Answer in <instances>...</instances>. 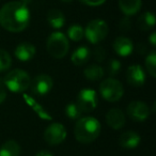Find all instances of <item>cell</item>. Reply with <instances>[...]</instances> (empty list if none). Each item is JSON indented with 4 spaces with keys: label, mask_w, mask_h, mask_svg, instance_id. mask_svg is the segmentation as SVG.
<instances>
[{
    "label": "cell",
    "mask_w": 156,
    "mask_h": 156,
    "mask_svg": "<svg viewBox=\"0 0 156 156\" xmlns=\"http://www.w3.org/2000/svg\"><path fill=\"white\" fill-rule=\"evenodd\" d=\"M127 115L133 121L143 122L149 118L150 108L144 102L134 101L127 106Z\"/></svg>",
    "instance_id": "10"
},
{
    "label": "cell",
    "mask_w": 156,
    "mask_h": 156,
    "mask_svg": "<svg viewBox=\"0 0 156 156\" xmlns=\"http://www.w3.org/2000/svg\"><path fill=\"white\" fill-rule=\"evenodd\" d=\"M120 69H121V62L119 60H117V59H110L106 63V72L111 77L119 74Z\"/></svg>",
    "instance_id": "26"
},
{
    "label": "cell",
    "mask_w": 156,
    "mask_h": 156,
    "mask_svg": "<svg viewBox=\"0 0 156 156\" xmlns=\"http://www.w3.org/2000/svg\"><path fill=\"white\" fill-rule=\"evenodd\" d=\"M149 42L152 46L156 45V32H152V34L149 37Z\"/></svg>",
    "instance_id": "31"
},
{
    "label": "cell",
    "mask_w": 156,
    "mask_h": 156,
    "mask_svg": "<svg viewBox=\"0 0 156 156\" xmlns=\"http://www.w3.org/2000/svg\"><path fill=\"white\" fill-rule=\"evenodd\" d=\"M47 22L49 26L54 29H60L64 26L65 17L64 14L58 9H51L47 13Z\"/></svg>",
    "instance_id": "17"
},
{
    "label": "cell",
    "mask_w": 156,
    "mask_h": 156,
    "mask_svg": "<svg viewBox=\"0 0 156 156\" xmlns=\"http://www.w3.org/2000/svg\"><path fill=\"white\" fill-rule=\"evenodd\" d=\"M2 81L8 90L14 93H20V92L26 91L30 87L31 78L27 72L16 69L9 72L2 78Z\"/></svg>",
    "instance_id": "3"
},
{
    "label": "cell",
    "mask_w": 156,
    "mask_h": 156,
    "mask_svg": "<svg viewBox=\"0 0 156 156\" xmlns=\"http://www.w3.org/2000/svg\"><path fill=\"white\" fill-rule=\"evenodd\" d=\"M102 126L98 119L93 117L79 118L74 128V135L77 141L81 143H90L98 138Z\"/></svg>",
    "instance_id": "2"
},
{
    "label": "cell",
    "mask_w": 156,
    "mask_h": 156,
    "mask_svg": "<svg viewBox=\"0 0 156 156\" xmlns=\"http://www.w3.org/2000/svg\"><path fill=\"white\" fill-rule=\"evenodd\" d=\"M109 27L103 20H93L88 23L85 29V37L91 44H98L108 35Z\"/></svg>",
    "instance_id": "6"
},
{
    "label": "cell",
    "mask_w": 156,
    "mask_h": 156,
    "mask_svg": "<svg viewBox=\"0 0 156 156\" xmlns=\"http://www.w3.org/2000/svg\"><path fill=\"white\" fill-rule=\"evenodd\" d=\"M48 54L56 59H61L66 56L69 49V39L62 32H54L48 37L46 43Z\"/></svg>",
    "instance_id": "4"
},
{
    "label": "cell",
    "mask_w": 156,
    "mask_h": 156,
    "mask_svg": "<svg viewBox=\"0 0 156 156\" xmlns=\"http://www.w3.org/2000/svg\"><path fill=\"white\" fill-rule=\"evenodd\" d=\"M66 129L61 123H52L44 132V139L50 145H58L66 138Z\"/></svg>",
    "instance_id": "9"
},
{
    "label": "cell",
    "mask_w": 156,
    "mask_h": 156,
    "mask_svg": "<svg viewBox=\"0 0 156 156\" xmlns=\"http://www.w3.org/2000/svg\"><path fill=\"white\" fill-rule=\"evenodd\" d=\"M90 57H91V50L86 46H81L72 54L71 60L73 64L79 66V65L86 64L89 61Z\"/></svg>",
    "instance_id": "18"
},
{
    "label": "cell",
    "mask_w": 156,
    "mask_h": 156,
    "mask_svg": "<svg viewBox=\"0 0 156 156\" xmlns=\"http://www.w3.org/2000/svg\"><path fill=\"white\" fill-rule=\"evenodd\" d=\"M35 49L34 45H32L31 43L28 42H23V43L18 44L17 47L15 48V57L22 62H28V61L32 60L35 56Z\"/></svg>",
    "instance_id": "14"
},
{
    "label": "cell",
    "mask_w": 156,
    "mask_h": 156,
    "mask_svg": "<svg viewBox=\"0 0 156 156\" xmlns=\"http://www.w3.org/2000/svg\"><path fill=\"white\" fill-rule=\"evenodd\" d=\"M35 156H54V154L50 151H48V150H42V151L37 152V153L35 154Z\"/></svg>",
    "instance_id": "30"
},
{
    "label": "cell",
    "mask_w": 156,
    "mask_h": 156,
    "mask_svg": "<svg viewBox=\"0 0 156 156\" xmlns=\"http://www.w3.org/2000/svg\"><path fill=\"white\" fill-rule=\"evenodd\" d=\"M83 75H85V77L87 78L88 80L98 81L101 80L103 76H104V69L98 64H91L85 69Z\"/></svg>",
    "instance_id": "21"
},
{
    "label": "cell",
    "mask_w": 156,
    "mask_h": 156,
    "mask_svg": "<svg viewBox=\"0 0 156 156\" xmlns=\"http://www.w3.org/2000/svg\"><path fill=\"white\" fill-rule=\"evenodd\" d=\"M98 94L92 89H83L76 98V105L83 113L91 112L98 106Z\"/></svg>",
    "instance_id": "7"
},
{
    "label": "cell",
    "mask_w": 156,
    "mask_h": 156,
    "mask_svg": "<svg viewBox=\"0 0 156 156\" xmlns=\"http://www.w3.org/2000/svg\"><path fill=\"white\" fill-rule=\"evenodd\" d=\"M61 1H63V2H72V1H73V0H61Z\"/></svg>",
    "instance_id": "32"
},
{
    "label": "cell",
    "mask_w": 156,
    "mask_h": 156,
    "mask_svg": "<svg viewBox=\"0 0 156 156\" xmlns=\"http://www.w3.org/2000/svg\"><path fill=\"white\" fill-rule=\"evenodd\" d=\"M30 23V11L22 1H11L0 9V26L10 32H22Z\"/></svg>",
    "instance_id": "1"
},
{
    "label": "cell",
    "mask_w": 156,
    "mask_h": 156,
    "mask_svg": "<svg viewBox=\"0 0 156 156\" xmlns=\"http://www.w3.org/2000/svg\"><path fill=\"white\" fill-rule=\"evenodd\" d=\"M137 25H138V28L142 31L151 30L155 26V16L151 12H145L139 16Z\"/></svg>",
    "instance_id": "19"
},
{
    "label": "cell",
    "mask_w": 156,
    "mask_h": 156,
    "mask_svg": "<svg viewBox=\"0 0 156 156\" xmlns=\"http://www.w3.org/2000/svg\"><path fill=\"white\" fill-rule=\"evenodd\" d=\"M81 111L78 108V106L76 105V103H69L65 107V115L69 119L71 120H78L81 117Z\"/></svg>",
    "instance_id": "24"
},
{
    "label": "cell",
    "mask_w": 156,
    "mask_h": 156,
    "mask_svg": "<svg viewBox=\"0 0 156 156\" xmlns=\"http://www.w3.org/2000/svg\"><path fill=\"white\" fill-rule=\"evenodd\" d=\"M126 118L124 112L121 109L118 108H112L107 112L106 115V122L111 128L118 130L120 128H122L125 125Z\"/></svg>",
    "instance_id": "13"
},
{
    "label": "cell",
    "mask_w": 156,
    "mask_h": 156,
    "mask_svg": "<svg viewBox=\"0 0 156 156\" xmlns=\"http://www.w3.org/2000/svg\"><path fill=\"white\" fill-rule=\"evenodd\" d=\"M67 37L72 41L78 42L85 37V30L80 25H73L67 29Z\"/></svg>",
    "instance_id": "22"
},
{
    "label": "cell",
    "mask_w": 156,
    "mask_h": 156,
    "mask_svg": "<svg viewBox=\"0 0 156 156\" xmlns=\"http://www.w3.org/2000/svg\"><path fill=\"white\" fill-rule=\"evenodd\" d=\"M100 93L105 101L115 103L122 98L124 94V88L119 80L110 77L101 83Z\"/></svg>",
    "instance_id": "5"
},
{
    "label": "cell",
    "mask_w": 156,
    "mask_h": 156,
    "mask_svg": "<svg viewBox=\"0 0 156 156\" xmlns=\"http://www.w3.org/2000/svg\"><path fill=\"white\" fill-rule=\"evenodd\" d=\"M20 147L16 141L8 140L0 147V156H20Z\"/></svg>",
    "instance_id": "20"
},
{
    "label": "cell",
    "mask_w": 156,
    "mask_h": 156,
    "mask_svg": "<svg viewBox=\"0 0 156 156\" xmlns=\"http://www.w3.org/2000/svg\"><path fill=\"white\" fill-rule=\"evenodd\" d=\"M141 0H119V8L125 15L130 16L136 14L141 9Z\"/></svg>",
    "instance_id": "16"
},
{
    "label": "cell",
    "mask_w": 156,
    "mask_h": 156,
    "mask_svg": "<svg viewBox=\"0 0 156 156\" xmlns=\"http://www.w3.org/2000/svg\"><path fill=\"white\" fill-rule=\"evenodd\" d=\"M141 137L139 134H137L136 132H133V130H128L125 132L120 136L119 143L123 149L127 150H133L136 149L139 144H140Z\"/></svg>",
    "instance_id": "15"
},
{
    "label": "cell",
    "mask_w": 156,
    "mask_h": 156,
    "mask_svg": "<svg viewBox=\"0 0 156 156\" xmlns=\"http://www.w3.org/2000/svg\"><path fill=\"white\" fill-rule=\"evenodd\" d=\"M83 5H90V7H98L102 5L103 3H105L106 0H80Z\"/></svg>",
    "instance_id": "29"
},
{
    "label": "cell",
    "mask_w": 156,
    "mask_h": 156,
    "mask_svg": "<svg viewBox=\"0 0 156 156\" xmlns=\"http://www.w3.org/2000/svg\"><path fill=\"white\" fill-rule=\"evenodd\" d=\"M94 58L98 62H103L106 58V50L101 46H96L94 49Z\"/></svg>",
    "instance_id": "27"
},
{
    "label": "cell",
    "mask_w": 156,
    "mask_h": 156,
    "mask_svg": "<svg viewBox=\"0 0 156 156\" xmlns=\"http://www.w3.org/2000/svg\"><path fill=\"white\" fill-rule=\"evenodd\" d=\"M126 79L130 86L135 88H140L145 83V72L139 64H133L128 66L126 71Z\"/></svg>",
    "instance_id": "11"
},
{
    "label": "cell",
    "mask_w": 156,
    "mask_h": 156,
    "mask_svg": "<svg viewBox=\"0 0 156 156\" xmlns=\"http://www.w3.org/2000/svg\"><path fill=\"white\" fill-rule=\"evenodd\" d=\"M12 65V58L10 54L5 49H0V72L9 69Z\"/></svg>",
    "instance_id": "25"
},
{
    "label": "cell",
    "mask_w": 156,
    "mask_h": 156,
    "mask_svg": "<svg viewBox=\"0 0 156 156\" xmlns=\"http://www.w3.org/2000/svg\"><path fill=\"white\" fill-rule=\"evenodd\" d=\"M112 48L117 55L121 57H127L133 52L134 45H133L132 40L121 35V37H115L112 44Z\"/></svg>",
    "instance_id": "12"
},
{
    "label": "cell",
    "mask_w": 156,
    "mask_h": 156,
    "mask_svg": "<svg viewBox=\"0 0 156 156\" xmlns=\"http://www.w3.org/2000/svg\"><path fill=\"white\" fill-rule=\"evenodd\" d=\"M145 69L147 73L152 76L153 78L156 77V52L155 50H152L149 55L147 56L144 61Z\"/></svg>",
    "instance_id": "23"
},
{
    "label": "cell",
    "mask_w": 156,
    "mask_h": 156,
    "mask_svg": "<svg viewBox=\"0 0 156 156\" xmlns=\"http://www.w3.org/2000/svg\"><path fill=\"white\" fill-rule=\"evenodd\" d=\"M7 95H8V89L5 86V83H3L2 79H0V105L5 101Z\"/></svg>",
    "instance_id": "28"
},
{
    "label": "cell",
    "mask_w": 156,
    "mask_h": 156,
    "mask_svg": "<svg viewBox=\"0 0 156 156\" xmlns=\"http://www.w3.org/2000/svg\"><path fill=\"white\" fill-rule=\"evenodd\" d=\"M54 87V80L47 74H40L35 76L30 83V89L33 95L44 96L50 92Z\"/></svg>",
    "instance_id": "8"
}]
</instances>
